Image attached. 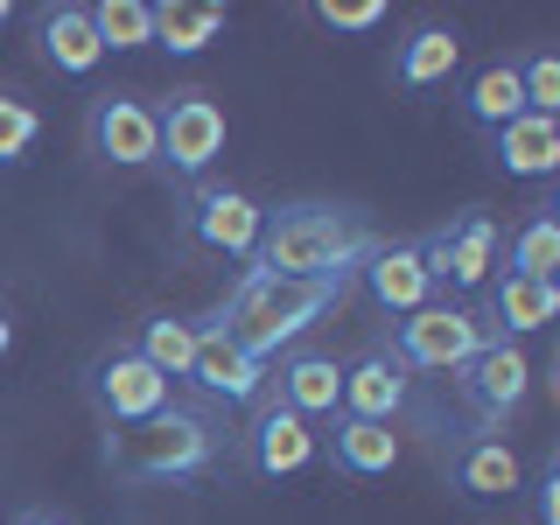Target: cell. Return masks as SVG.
Instances as JSON below:
<instances>
[{"mask_svg": "<svg viewBox=\"0 0 560 525\" xmlns=\"http://www.w3.org/2000/svg\"><path fill=\"white\" fill-rule=\"evenodd\" d=\"M463 113L477 119L483 133H498V127H512V119L525 113V84H518V63H483L477 78H469V92H463Z\"/></svg>", "mask_w": 560, "mask_h": 525, "instance_id": "obj_22", "label": "cell"}, {"mask_svg": "<svg viewBox=\"0 0 560 525\" xmlns=\"http://www.w3.org/2000/svg\"><path fill=\"white\" fill-rule=\"evenodd\" d=\"M512 273L518 280H553L560 273V218H553V203H539L533 218H525V232L512 238Z\"/></svg>", "mask_w": 560, "mask_h": 525, "instance_id": "obj_25", "label": "cell"}, {"mask_svg": "<svg viewBox=\"0 0 560 525\" xmlns=\"http://www.w3.org/2000/svg\"><path fill=\"white\" fill-rule=\"evenodd\" d=\"M350 280L358 273H337V280H280V273H259L245 267L238 288L218 302V315H210L203 329H218V337H232L245 358H280L288 343H302L315 323H323L329 308L350 294Z\"/></svg>", "mask_w": 560, "mask_h": 525, "instance_id": "obj_1", "label": "cell"}, {"mask_svg": "<svg viewBox=\"0 0 560 525\" xmlns=\"http://www.w3.org/2000/svg\"><path fill=\"white\" fill-rule=\"evenodd\" d=\"M343 413L350 420H378V428H393V420L407 413V364H399L385 343H372L358 364H343Z\"/></svg>", "mask_w": 560, "mask_h": 525, "instance_id": "obj_11", "label": "cell"}, {"mask_svg": "<svg viewBox=\"0 0 560 525\" xmlns=\"http://www.w3.org/2000/svg\"><path fill=\"white\" fill-rule=\"evenodd\" d=\"M483 343H490V323L477 308H455V302H428V308L393 323V358L407 372H463Z\"/></svg>", "mask_w": 560, "mask_h": 525, "instance_id": "obj_4", "label": "cell"}, {"mask_svg": "<svg viewBox=\"0 0 560 525\" xmlns=\"http://www.w3.org/2000/svg\"><path fill=\"white\" fill-rule=\"evenodd\" d=\"M218 35H224V8H183V0L154 8V49H168V57H197Z\"/></svg>", "mask_w": 560, "mask_h": 525, "instance_id": "obj_23", "label": "cell"}, {"mask_svg": "<svg viewBox=\"0 0 560 525\" xmlns=\"http://www.w3.org/2000/svg\"><path fill=\"white\" fill-rule=\"evenodd\" d=\"M329 455H337V469H350V477H385V469L399 463V434L378 428V420H350V413H337Z\"/></svg>", "mask_w": 560, "mask_h": 525, "instance_id": "obj_21", "label": "cell"}, {"mask_svg": "<svg viewBox=\"0 0 560 525\" xmlns=\"http://www.w3.org/2000/svg\"><path fill=\"white\" fill-rule=\"evenodd\" d=\"M154 127H162V162L183 175V183H197V175L224 154V105L210 92H168V105L154 113Z\"/></svg>", "mask_w": 560, "mask_h": 525, "instance_id": "obj_7", "label": "cell"}, {"mask_svg": "<svg viewBox=\"0 0 560 525\" xmlns=\"http://www.w3.org/2000/svg\"><path fill=\"white\" fill-rule=\"evenodd\" d=\"M92 399L119 420V428H133V420H148V413H162V407H168V378L154 372V364L140 358L133 343H119L113 358H98V364H92Z\"/></svg>", "mask_w": 560, "mask_h": 525, "instance_id": "obj_10", "label": "cell"}, {"mask_svg": "<svg viewBox=\"0 0 560 525\" xmlns=\"http://www.w3.org/2000/svg\"><path fill=\"white\" fill-rule=\"evenodd\" d=\"M35 133H43V113H35L28 98L0 92V162H22V154L35 148Z\"/></svg>", "mask_w": 560, "mask_h": 525, "instance_id": "obj_28", "label": "cell"}, {"mask_svg": "<svg viewBox=\"0 0 560 525\" xmlns=\"http://www.w3.org/2000/svg\"><path fill=\"white\" fill-rule=\"evenodd\" d=\"M84 140L105 168H154L162 162V127H154V105L133 92H105L84 113Z\"/></svg>", "mask_w": 560, "mask_h": 525, "instance_id": "obj_6", "label": "cell"}, {"mask_svg": "<svg viewBox=\"0 0 560 525\" xmlns=\"http://www.w3.org/2000/svg\"><path fill=\"white\" fill-rule=\"evenodd\" d=\"M490 154H498L504 175L547 183V175H560V119H547V113H518L512 127L490 133Z\"/></svg>", "mask_w": 560, "mask_h": 525, "instance_id": "obj_17", "label": "cell"}, {"mask_svg": "<svg viewBox=\"0 0 560 525\" xmlns=\"http://www.w3.org/2000/svg\"><path fill=\"white\" fill-rule=\"evenodd\" d=\"M560 315V288L553 280H518V273H504L498 288H490V337H533V329H547Z\"/></svg>", "mask_w": 560, "mask_h": 525, "instance_id": "obj_18", "label": "cell"}, {"mask_svg": "<svg viewBox=\"0 0 560 525\" xmlns=\"http://www.w3.org/2000/svg\"><path fill=\"white\" fill-rule=\"evenodd\" d=\"M14 350V315H8V302H0V358Z\"/></svg>", "mask_w": 560, "mask_h": 525, "instance_id": "obj_31", "label": "cell"}, {"mask_svg": "<svg viewBox=\"0 0 560 525\" xmlns=\"http://www.w3.org/2000/svg\"><path fill=\"white\" fill-rule=\"evenodd\" d=\"M533 525H560V455L539 463V483H533Z\"/></svg>", "mask_w": 560, "mask_h": 525, "instance_id": "obj_29", "label": "cell"}, {"mask_svg": "<svg viewBox=\"0 0 560 525\" xmlns=\"http://www.w3.org/2000/svg\"><path fill=\"white\" fill-rule=\"evenodd\" d=\"M133 350L162 378H189V358H197V323H189V315H148V323H140V337H133Z\"/></svg>", "mask_w": 560, "mask_h": 525, "instance_id": "obj_24", "label": "cell"}, {"mask_svg": "<svg viewBox=\"0 0 560 525\" xmlns=\"http://www.w3.org/2000/svg\"><path fill=\"white\" fill-rule=\"evenodd\" d=\"M455 483L469 490V498H512L518 490V455L504 434H469L463 448H455Z\"/></svg>", "mask_w": 560, "mask_h": 525, "instance_id": "obj_19", "label": "cell"}, {"mask_svg": "<svg viewBox=\"0 0 560 525\" xmlns=\"http://www.w3.org/2000/svg\"><path fill=\"white\" fill-rule=\"evenodd\" d=\"M245 463H253L259 477H294V469L315 463V428L273 399V407H259L253 428H245Z\"/></svg>", "mask_w": 560, "mask_h": 525, "instance_id": "obj_13", "label": "cell"}, {"mask_svg": "<svg viewBox=\"0 0 560 525\" xmlns=\"http://www.w3.org/2000/svg\"><path fill=\"white\" fill-rule=\"evenodd\" d=\"M259 210L245 189H224V183H197L183 197V238L203 245V253H224V259H253L259 245Z\"/></svg>", "mask_w": 560, "mask_h": 525, "instance_id": "obj_8", "label": "cell"}, {"mask_svg": "<svg viewBox=\"0 0 560 525\" xmlns=\"http://www.w3.org/2000/svg\"><path fill=\"white\" fill-rule=\"evenodd\" d=\"M463 63V35L442 28V22H428V28H413L407 43H399V84L407 92H428V84H448V70Z\"/></svg>", "mask_w": 560, "mask_h": 525, "instance_id": "obj_20", "label": "cell"}, {"mask_svg": "<svg viewBox=\"0 0 560 525\" xmlns=\"http://www.w3.org/2000/svg\"><path fill=\"white\" fill-rule=\"evenodd\" d=\"M92 28H98V49H154V8L148 0H98L92 8Z\"/></svg>", "mask_w": 560, "mask_h": 525, "instance_id": "obj_26", "label": "cell"}, {"mask_svg": "<svg viewBox=\"0 0 560 525\" xmlns=\"http://www.w3.org/2000/svg\"><path fill=\"white\" fill-rule=\"evenodd\" d=\"M35 49H43V63L63 70V78H92V70L105 63L92 8H84V0H57V8L35 14Z\"/></svg>", "mask_w": 560, "mask_h": 525, "instance_id": "obj_12", "label": "cell"}, {"mask_svg": "<svg viewBox=\"0 0 560 525\" xmlns=\"http://www.w3.org/2000/svg\"><path fill=\"white\" fill-rule=\"evenodd\" d=\"M323 22L329 28H378L385 22V0H329Z\"/></svg>", "mask_w": 560, "mask_h": 525, "instance_id": "obj_30", "label": "cell"}, {"mask_svg": "<svg viewBox=\"0 0 560 525\" xmlns=\"http://www.w3.org/2000/svg\"><path fill=\"white\" fill-rule=\"evenodd\" d=\"M189 378H197L210 399H232V407H253V399L267 393V364L245 358L232 337H218V329H203V323H197V358H189Z\"/></svg>", "mask_w": 560, "mask_h": 525, "instance_id": "obj_14", "label": "cell"}, {"mask_svg": "<svg viewBox=\"0 0 560 525\" xmlns=\"http://www.w3.org/2000/svg\"><path fill=\"white\" fill-rule=\"evenodd\" d=\"M14 525H70V518H57V512H22Z\"/></svg>", "mask_w": 560, "mask_h": 525, "instance_id": "obj_32", "label": "cell"}, {"mask_svg": "<svg viewBox=\"0 0 560 525\" xmlns=\"http://www.w3.org/2000/svg\"><path fill=\"white\" fill-rule=\"evenodd\" d=\"M518 84H525V113L560 119V57L553 49H533V57L518 63Z\"/></svg>", "mask_w": 560, "mask_h": 525, "instance_id": "obj_27", "label": "cell"}, {"mask_svg": "<svg viewBox=\"0 0 560 525\" xmlns=\"http://www.w3.org/2000/svg\"><path fill=\"white\" fill-rule=\"evenodd\" d=\"M105 463L140 477V483H189L218 463V428L189 407H162V413L133 420V428H119L105 442Z\"/></svg>", "mask_w": 560, "mask_h": 525, "instance_id": "obj_3", "label": "cell"}, {"mask_svg": "<svg viewBox=\"0 0 560 525\" xmlns=\"http://www.w3.org/2000/svg\"><path fill=\"white\" fill-rule=\"evenodd\" d=\"M413 245H420L428 280H455V288H483L490 267H498V224L483 210H463V218H448L442 232H428Z\"/></svg>", "mask_w": 560, "mask_h": 525, "instance_id": "obj_9", "label": "cell"}, {"mask_svg": "<svg viewBox=\"0 0 560 525\" xmlns=\"http://www.w3.org/2000/svg\"><path fill=\"white\" fill-rule=\"evenodd\" d=\"M8 22H14V8H8V0H0V28H8Z\"/></svg>", "mask_w": 560, "mask_h": 525, "instance_id": "obj_33", "label": "cell"}, {"mask_svg": "<svg viewBox=\"0 0 560 525\" xmlns=\"http://www.w3.org/2000/svg\"><path fill=\"white\" fill-rule=\"evenodd\" d=\"M372 253H378V232L337 203H280L259 218V245H253L259 273H280V280H337V273H358Z\"/></svg>", "mask_w": 560, "mask_h": 525, "instance_id": "obj_2", "label": "cell"}, {"mask_svg": "<svg viewBox=\"0 0 560 525\" xmlns=\"http://www.w3.org/2000/svg\"><path fill=\"white\" fill-rule=\"evenodd\" d=\"M273 385H280V407L302 413L308 428H315V420H337V413H343V364L323 358V350H294V358L273 372Z\"/></svg>", "mask_w": 560, "mask_h": 525, "instance_id": "obj_15", "label": "cell"}, {"mask_svg": "<svg viewBox=\"0 0 560 525\" xmlns=\"http://www.w3.org/2000/svg\"><path fill=\"white\" fill-rule=\"evenodd\" d=\"M358 280L385 315H413V308H428V294H434L428 267H420V245H378L358 267Z\"/></svg>", "mask_w": 560, "mask_h": 525, "instance_id": "obj_16", "label": "cell"}, {"mask_svg": "<svg viewBox=\"0 0 560 525\" xmlns=\"http://www.w3.org/2000/svg\"><path fill=\"white\" fill-rule=\"evenodd\" d=\"M455 385H463V399H469V413H477V428L498 434L504 420L525 407V393H533V358H525L512 337H490L477 358L455 372Z\"/></svg>", "mask_w": 560, "mask_h": 525, "instance_id": "obj_5", "label": "cell"}]
</instances>
